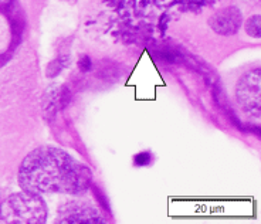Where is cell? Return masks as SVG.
Wrapping results in <instances>:
<instances>
[{
    "mask_svg": "<svg viewBox=\"0 0 261 224\" xmlns=\"http://www.w3.org/2000/svg\"><path fill=\"white\" fill-rule=\"evenodd\" d=\"M20 186L29 193L80 196L92 185L90 169L67 152L46 146L29 153L19 169Z\"/></svg>",
    "mask_w": 261,
    "mask_h": 224,
    "instance_id": "6da1fadb",
    "label": "cell"
},
{
    "mask_svg": "<svg viewBox=\"0 0 261 224\" xmlns=\"http://www.w3.org/2000/svg\"><path fill=\"white\" fill-rule=\"evenodd\" d=\"M47 211L39 194L19 193L0 205V220L5 223H43Z\"/></svg>",
    "mask_w": 261,
    "mask_h": 224,
    "instance_id": "7a4b0ae2",
    "label": "cell"
},
{
    "mask_svg": "<svg viewBox=\"0 0 261 224\" xmlns=\"http://www.w3.org/2000/svg\"><path fill=\"white\" fill-rule=\"evenodd\" d=\"M209 24L217 34H236L242 26V12L237 7H226L210 17Z\"/></svg>",
    "mask_w": 261,
    "mask_h": 224,
    "instance_id": "3957f363",
    "label": "cell"
},
{
    "mask_svg": "<svg viewBox=\"0 0 261 224\" xmlns=\"http://www.w3.org/2000/svg\"><path fill=\"white\" fill-rule=\"evenodd\" d=\"M61 214L63 218L57 220L60 223H105L101 214L88 205H67Z\"/></svg>",
    "mask_w": 261,
    "mask_h": 224,
    "instance_id": "277c9868",
    "label": "cell"
},
{
    "mask_svg": "<svg viewBox=\"0 0 261 224\" xmlns=\"http://www.w3.org/2000/svg\"><path fill=\"white\" fill-rule=\"evenodd\" d=\"M70 64V57L68 55H63V57H59V59L53 60L51 63L47 66V77H50V78H54V77H57L63 70H64L65 67Z\"/></svg>",
    "mask_w": 261,
    "mask_h": 224,
    "instance_id": "5b68a950",
    "label": "cell"
},
{
    "mask_svg": "<svg viewBox=\"0 0 261 224\" xmlns=\"http://www.w3.org/2000/svg\"><path fill=\"white\" fill-rule=\"evenodd\" d=\"M246 32L248 36H253L255 39L261 37V16L254 14L246 21Z\"/></svg>",
    "mask_w": 261,
    "mask_h": 224,
    "instance_id": "8992f818",
    "label": "cell"
},
{
    "mask_svg": "<svg viewBox=\"0 0 261 224\" xmlns=\"http://www.w3.org/2000/svg\"><path fill=\"white\" fill-rule=\"evenodd\" d=\"M158 60L161 61H166V63H176L177 59H179V54L175 50L172 48H168V47H162L158 53L153 54Z\"/></svg>",
    "mask_w": 261,
    "mask_h": 224,
    "instance_id": "52a82bcc",
    "label": "cell"
},
{
    "mask_svg": "<svg viewBox=\"0 0 261 224\" xmlns=\"http://www.w3.org/2000/svg\"><path fill=\"white\" fill-rule=\"evenodd\" d=\"M152 162V155L149 152H141L134 156V165L135 166H148Z\"/></svg>",
    "mask_w": 261,
    "mask_h": 224,
    "instance_id": "ba28073f",
    "label": "cell"
},
{
    "mask_svg": "<svg viewBox=\"0 0 261 224\" xmlns=\"http://www.w3.org/2000/svg\"><path fill=\"white\" fill-rule=\"evenodd\" d=\"M79 68L83 71V73H88V71H91V68H92L91 59H90L88 55H83V57H80Z\"/></svg>",
    "mask_w": 261,
    "mask_h": 224,
    "instance_id": "9c48e42d",
    "label": "cell"
},
{
    "mask_svg": "<svg viewBox=\"0 0 261 224\" xmlns=\"http://www.w3.org/2000/svg\"><path fill=\"white\" fill-rule=\"evenodd\" d=\"M94 191H95V198L98 199V202H99V205L102 206V207H104V209H107V210L110 211V206H108V202H107V200H105L104 194H102V193H101V191L98 190L97 187H94Z\"/></svg>",
    "mask_w": 261,
    "mask_h": 224,
    "instance_id": "30bf717a",
    "label": "cell"
}]
</instances>
